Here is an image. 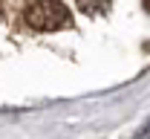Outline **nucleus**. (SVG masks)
Segmentation results:
<instances>
[{
	"instance_id": "1",
	"label": "nucleus",
	"mask_w": 150,
	"mask_h": 139,
	"mask_svg": "<svg viewBox=\"0 0 150 139\" xmlns=\"http://www.w3.org/2000/svg\"><path fill=\"white\" fill-rule=\"evenodd\" d=\"M26 23L40 32H55V29L72 26V15L61 0H35L26 9Z\"/></svg>"
},
{
	"instance_id": "2",
	"label": "nucleus",
	"mask_w": 150,
	"mask_h": 139,
	"mask_svg": "<svg viewBox=\"0 0 150 139\" xmlns=\"http://www.w3.org/2000/svg\"><path fill=\"white\" fill-rule=\"evenodd\" d=\"M75 3L84 15H101V12L110 9V0H75Z\"/></svg>"
},
{
	"instance_id": "3",
	"label": "nucleus",
	"mask_w": 150,
	"mask_h": 139,
	"mask_svg": "<svg viewBox=\"0 0 150 139\" xmlns=\"http://www.w3.org/2000/svg\"><path fill=\"white\" fill-rule=\"evenodd\" d=\"M142 3H144V9H147V12H150V0H142Z\"/></svg>"
},
{
	"instance_id": "4",
	"label": "nucleus",
	"mask_w": 150,
	"mask_h": 139,
	"mask_svg": "<svg viewBox=\"0 0 150 139\" xmlns=\"http://www.w3.org/2000/svg\"><path fill=\"white\" fill-rule=\"evenodd\" d=\"M0 15H3V3H0Z\"/></svg>"
}]
</instances>
